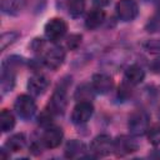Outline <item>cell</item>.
Wrapping results in <instances>:
<instances>
[{"label": "cell", "mask_w": 160, "mask_h": 160, "mask_svg": "<svg viewBox=\"0 0 160 160\" xmlns=\"http://www.w3.org/2000/svg\"><path fill=\"white\" fill-rule=\"evenodd\" d=\"M92 2H94V5H96L98 8H102V6H106V5L110 2V0H92Z\"/></svg>", "instance_id": "obj_29"}, {"label": "cell", "mask_w": 160, "mask_h": 160, "mask_svg": "<svg viewBox=\"0 0 160 160\" xmlns=\"http://www.w3.org/2000/svg\"><path fill=\"white\" fill-rule=\"evenodd\" d=\"M25 142H26V139H25V135L24 134H14L12 136H10L6 142H5V148L9 150V151H12V152H18V151H21L25 146Z\"/></svg>", "instance_id": "obj_17"}, {"label": "cell", "mask_w": 160, "mask_h": 160, "mask_svg": "<svg viewBox=\"0 0 160 160\" xmlns=\"http://www.w3.org/2000/svg\"><path fill=\"white\" fill-rule=\"evenodd\" d=\"M94 92H95V90H94L92 85L90 86L88 84H82L76 89L75 99L78 101H90L94 98Z\"/></svg>", "instance_id": "obj_19"}, {"label": "cell", "mask_w": 160, "mask_h": 160, "mask_svg": "<svg viewBox=\"0 0 160 160\" xmlns=\"http://www.w3.org/2000/svg\"><path fill=\"white\" fill-rule=\"evenodd\" d=\"M65 60V51L61 46L54 45L49 49H45L42 52V62L46 68L51 70H56L62 65Z\"/></svg>", "instance_id": "obj_3"}, {"label": "cell", "mask_w": 160, "mask_h": 160, "mask_svg": "<svg viewBox=\"0 0 160 160\" xmlns=\"http://www.w3.org/2000/svg\"><path fill=\"white\" fill-rule=\"evenodd\" d=\"M91 85L98 94H108L114 88V80L108 74H95L91 80Z\"/></svg>", "instance_id": "obj_10"}, {"label": "cell", "mask_w": 160, "mask_h": 160, "mask_svg": "<svg viewBox=\"0 0 160 160\" xmlns=\"http://www.w3.org/2000/svg\"><path fill=\"white\" fill-rule=\"evenodd\" d=\"M15 126V118L14 115L8 110L4 109L0 114V128L2 132H8L10 130H12Z\"/></svg>", "instance_id": "obj_18"}, {"label": "cell", "mask_w": 160, "mask_h": 160, "mask_svg": "<svg viewBox=\"0 0 160 160\" xmlns=\"http://www.w3.org/2000/svg\"><path fill=\"white\" fill-rule=\"evenodd\" d=\"M62 130L60 128H56V126H50V128H46L42 138H41V142L44 144L45 148L48 149H54V148H58L62 140Z\"/></svg>", "instance_id": "obj_11"}, {"label": "cell", "mask_w": 160, "mask_h": 160, "mask_svg": "<svg viewBox=\"0 0 160 160\" xmlns=\"http://www.w3.org/2000/svg\"><path fill=\"white\" fill-rule=\"evenodd\" d=\"M65 156L69 159H74L78 156H81V154L85 151V145L76 139H72L70 141H68V144L65 145Z\"/></svg>", "instance_id": "obj_16"}, {"label": "cell", "mask_w": 160, "mask_h": 160, "mask_svg": "<svg viewBox=\"0 0 160 160\" xmlns=\"http://www.w3.org/2000/svg\"><path fill=\"white\" fill-rule=\"evenodd\" d=\"M158 10H159V14H160V0L158 1Z\"/></svg>", "instance_id": "obj_32"}, {"label": "cell", "mask_w": 160, "mask_h": 160, "mask_svg": "<svg viewBox=\"0 0 160 160\" xmlns=\"http://www.w3.org/2000/svg\"><path fill=\"white\" fill-rule=\"evenodd\" d=\"M0 158H1V159H6V158H9V154L5 152V149H0Z\"/></svg>", "instance_id": "obj_31"}, {"label": "cell", "mask_w": 160, "mask_h": 160, "mask_svg": "<svg viewBox=\"0 0 160 160\" xmlns=\"http://www.w3.org/2000/svg\"><path fill=\"white\" fill-rule=\"evenodd\" d=\"M81 42V35H71L68 39V48L70 50H75Z\"/></svg>", "instance_id": "obj_25"}, {"label": "cell", "mask_w": 160, "mask_h": 160, "mask_svg": "<svg viewBox=\"0 0 160 160\" xmlns=\"http://www.w3.org/2000/svg\"><path fill=\"white\" fill-rule=\"evenodd\" d=\"M115 10L118 18L122 21H132L139 14L138 4L134 0H119Z\"/></svg>", "instance_id": "obj_7"}, {"label": "cell", "mask_w": 160, "mask_h": 160, "mask_svg": "<svg viewBox=\"0 0 160 160\" xmlns=\"http://www.w3.org/2000/svg\"><path fill=\"white\" fill-rule=\"evenodd\" d=\"M20 38V34L18 31H8V32H4L0 38V50L4 51L8 46L12 45L18 39Z\"/></svg>", "instance_id": "obj_21"}, {"label": "cell", "mask_w": 160, "mask_h": 160, "mask_svg": "<svg viewBox=\"0 0 160 160\" xmlns=\"http://www.w3.org/2000/svg\"><path fill=\"white\" fill-rule=\"evenodd\" d=\"M85 5H86L85 0H69V2H68L69 14L72 18H79L84 12Z\"/></svg>", "instance_id": "obj_20"}, {"label": "cell", "mask_w": 160, "mask_h": 160, "mask_svg": "<svg viewBox=\"0 0 160 160\" xmlns=\"http://www.w3.org/2000/svg\"><path fill=\"white\" fill-rule=\"evenodd\" d=\"M104 19H105V12H104V10H101V8L92 9V10L89 11V14L86 15L85 26H86L89 30H94V29L99 28V26L102 24Z\"/></svg>", "instance_id": "obj_13"}, {"label": "cell", "mask_w": 160, "mask_h": 160, "mask_svg": "<svg viewBox=\"0 0 160 160\" xmlns=\"http://www.w3.org/2000/svg\"><path fill=\"white\" fill-rule=\"evenodd\" d=\"M138 150V142L126 135L118 136L114 140V152L116 155H128Z\"/></svg>", "instance_id": "obj_9"}, {"label": "cell", "mask_w": 160, "mask_h": 160, "mask_svg": "<svg viewBox=\"0 0 160 160\" xmlns=\"http://www.w3.org/2000/svg\"><path fill=\"white\" fill-rule=\"evenodd\" d=\"M45 36L49 41H59L60 39H62L68 31V25L62 19L59 18H54L51 20H49L45 25Z\"/></svg>", "instance_id": "obj_4"}, {"label": "cell", "mask_w": 160, "mask_h": 160, "mask_svg": "<svg viewBox=\"0 0 160 160\" xmlns=\"http://www.w3.org/2000/svg\"><path fill=\"white\" fill-rule=\"evenodd\" d=\"M156 30H160V20L151 19L148 24V31H156Z\"/></svg>", "instance_id": "obj_26"}, {"label": "cell", "mask_w": 160, "mask_h": 160, "mask_svg": "<svg viewBox=\"0 0 160 160\" xmlns=\"http://www.w3.org/2000/svg\"><path fill=\"white\" fill-rule=\"evenodd\" d=\"M148 139L152 145H160V125H154L148 130Z\"/></svg>", "instance_id": "obj_22"}, {"label": "cell", "mask_w": 160, "mask_h": 160, "mask_svg": "<svg viewBox=\"0 0 160 160\" xmlns=\"http://www.w3.org/2000/svg\"><path fill=\"white\" fill-rule=\"evenodd\" d=\"M124 78L126 80V82H129L130 85H138V84H140L144 80L145 71L139 65H130L125 70Z\"/></svg>", "instance_id": "obj_14"}, {"label": "cell", "mask_w": 160, "mask_h": 160, "mask_svg": "<svg viewBox=\"0 0 160 160\" xmlns=\"http://www.w3.org/2000/svg\"><path fill=\"white\" fill-rule=\"evenodd\" d=\"M14 109L21 119L28 120V119H31L34 116V114L36 112V104H35V101L31 96L20 95L15 100Z\"/></svg>", "instance_id": "obj_5"}, {"label": "cell", "mask_w": 160, "mask_h": 160, "mask_svg": "<svg viewBox=\"0 0 160 160\" xmlns=\"http://www.w3.org/2000/svg\"><path fill=\"white\" fill-rule=\"evenodd\" d=\"M150 70L154 74H160V58H156L150 62Z\"/></svg>", "instance_id": "obj_27"}, {"label": "cell", "mask_w": 160, "mask_h": 160, "mask_svg": "<svg viewBox=\"0 0 160 160\" xmlns=\"http://www.w3.org/2000/svg\"><path fill=\"white\" fill-rule=\"evenodd\" d=\"M90 150L95 156H106L114 151V140L106 134L98 135L92 139Z\"/></svg>", "instance_id": "obj_6"}, {"label": "cell", "mask_w": 160, "mask_h": 160, "mask_svg": "<svg viewBox=\"0 0 160 160\" xmlns=\"http://www.w3.org/2000/svg\"><path fill=\"white\" fill-rule=\"evenodd\" d=\"M45 4H46V0H34V10H35V12L42 11Z\"/></svg>", "instance_id": "obj_28"}, {"label": "cell", "mask_w": 160, "mask_h": 160, "mask_svg": "<svg viewBox=\"0 0 160 160\" xmlns=\"http://www.w3.org/2000/svg\"><path fill=\"white\" fill-rule=\"evenodd\" d=\"M26 0H1V10L8 15H18L24 9Z\"/></svg>", "instance_id": "obj_15"}, {"label": "cell", "mask_w": 160, "mask_h": 160, "mask_svg": "<svg viewBox=\"0 0 160 160\" xmlns=\"http://www.w3.org/2000/svg\"><path fill=\"white\" fill-rule=\"evenodd\" d=\"M52 115L54 114L51 112V110L50 109H46L39 116V124H41L45 128H50L51 126V121H52Z\"/></svg>", "instance_id": "obj_24"}, {"label": "cell", "mask_w": 160, "mask_h": 160, "mask_svg": "<svg viewBox=\"0 0 160 160\" xmlns=\"http://www.w3.org/2000/svg\"><path fill=\"white\" fill-rule=\"evenodd\" d=\"M92 112H94V106L90 101H79L72 109L71 120L74 124H78V125L85 124L88 120H90V118L92 116Z\"/></svg>", "instance_id": "obj_8"}, {"label": "cell", "mask_w": 160, "mask_h": 160, "mask_svg": "<svg viewBox=\"0 0 160 160\" xmlns=\"http://www.w3.org/2000/svg\"><path fill=\"white\" fill-rule=\"evenodd\" d=\"M159 119H160V110H159Z\"/></svg>", "instance_id": "obj_33"}, {"label": "cell", "mask_w": 160, "mask_h": 160, "mask_svg": "<svg viewBox=\"0 0 160 160\" xmlns=\"http://www.w3.org/2000/svg\"><path fill=\"white\" fill-rule=\"evenodd\" d=\"M66 88H68V84H65L62 81L61 84L58 85V88L52 92V96H51V100L49 104V109L51 110V112L54 115H62L66 110V106H68Z\"/></svg>", "instance_id": "obj_2"}, {"label": "cell", "mask_w": 160, "mask_h": 160, "mask_svg": "<svg viewBox=\"0 0 160 160\" xmlns=\"http://www.w3.org/2000/svg\"><path fill=\"white\" fill-rule=\"evenodd\" d=\"M144 49L151 54H159L160 52V40L159 39H151V40H146L142 44Z\"/></svg>", "instance_id": "obj_23"}, {"label": "cell", "mask_w": 160, "mask_h": 160, "mask_svg": "<svg viewBox=\"0 0 160 160\" xmlns=\"http://www.w3.org/2000/svg\"><path fill=\"white\" fill-rule=\"evenodd\" d=\"M68 2H69V0H56V5H58V8H60V9L65 8V5L68 6Z\"/></svg>", "instance_id": "obj_30"}, {"label": "cell", "mask_w": 160, "mask_h": 160, "mask_svg": "<svg viewBox=\"0 0 160 160\" xmlns=\"http://www.w3.org/2000/svg\"><path fill=\"white\" fill-rule=\"evenodd\" d=\"M149 122L150 118L149 114L144 110H136L129 116L128 128L131 135L134 136H141L148 132L149 130Z\"/></svg>", "instance_id": "obj_1"}, {"label": "cell", "mask_w": 160, "mask_h": 160, "mask_svg": "<svg viewBox=\"0 0 160 160\" xmlns=\"http://www.w3.org/2000/svg\"><path fill=\"white\" fill-rule=\"evenodd\" d=\"M49 86V80L45 75L42 74H34L32 76L29 78V81H28V89L29 91L38 96V95H41L46 91Z\"/></svg>", "instance_id": "obj_12"}]
</instances>
